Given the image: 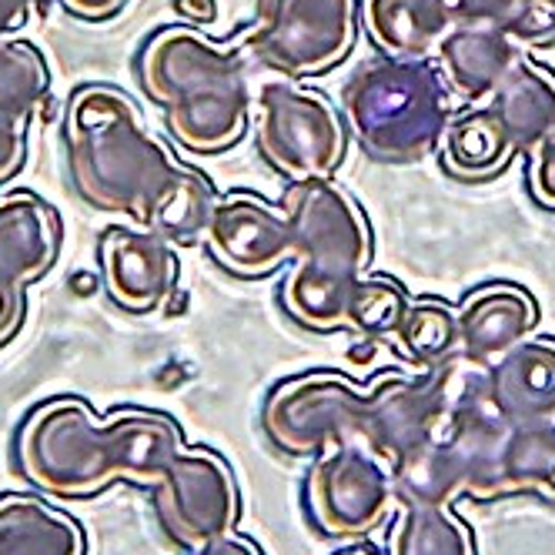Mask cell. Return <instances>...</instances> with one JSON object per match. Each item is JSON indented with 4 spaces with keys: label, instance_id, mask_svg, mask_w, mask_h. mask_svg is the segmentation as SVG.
Wrapping results in <instances>:
<instances>
[{
    "label": "cell",
    "instance_id": "obj_27",
    "mask_svg": "<svg viewBox=\"0 0 555 555\" xmlns=\"http://www.w3.org/2000/svg\"><path fill=\"white\" fill-rule=\"evenodd\" d=\"M395 555H472L468 535L442 512H415L395 532Z\"/></svg>",
    "mask_w": 555,
    "mask_h": 555
},
{
    "label": "cell",
    "instance_id": "obj_10",
    "mask_svg": "<svg viewBox=\"0 0 555 555\" xmlns=\"http://www.w3.org/2000/svg\"><path fill=\"white\" fill-rule=\"evenodd\" d=\"M211 261L242 282H261L295 258V221L288 208H274L245 191L218 197L202 234Z\"/></svg>",
    "mask_w": 555,
    "mask_h": 555
},
{
    "label": "cell",
    "instance_id": "obj_3",
    "mask_svg": "<svg viewBox=\"0 0 555 555\" xmlns=\"http://www.w3.org/2000/svg\"><path fill=\"white\" fill-rule=\"evenodd\" d=\"M64 157L81 202L98 211L144 221L184 165L141 117V107L111 85H81L64 107Z\"/></svg>",
    "mask_w": 555,
    "mask_h": 555
},
{
    "label": "cell",
    "instance_id": "obj_12",
    "mask_svg": "<svg viewBox=\"0 0 555 555\" xmlns=\"http://www.w3.org/2000/svg\"><path fill=\"white\" fill-rule=\"evenodd\" d=\"M98 264L107 298L121 311H157L178 292L175 245L144 228H107L98 242Z\"/></svg>",
    "mask_w": 555,
    "mask_h": 555
},
{
    "label": "cell",
    "instance_id": "obj_9",
    "mask_svg": "<svg viewBox=\"0 0 555 555\" xmlns=\"http://www.w3.org/2000/svg\"><path fill=\"white\" fill-rule=\"evenodd\" d=\"M64 242L61 215L30 191L0 197V348L27 314V288L54 268Z\"/></svg>",
    "mask_w": 555,
    "mask_h": 555
},
{
    "label": "cell",
    "instance_id": "obj_2",
    "mask_svg": "<svg viewBox=\"0 0 555 555\" xmlns=\"http://www.w3.org/2000/svg\"><path fill=\"white\" fill-rule=\"evenodd\" d=\"M138 85L191 154H221L248 134L255 70L237 44L224 48L188 24L162 27L138 54Z\"/></svg>",
    "mask_w": 555,
    "mask_h": 555
},
{
    "label": "cell",
    "instance_id": "obj_23",
    "mask_svg": "<svg viewBox=\"0 0 555 555\" xmlns=\"http://www.w3.org/2000/svg\"><path fill=\"white\" fill-rule=\"evenodd\" d=\"M215 205H218L215 184L202 171L184 165V171L151 205V211L144 215V221L138 228L165 237V242H171V245H191V242H202Z\"/></svg>",
    "mask_w": 555,
    "mask_h": 555
},
{
    "label": "cell",
    "instance_id": "obj_33",
    "mask_svg": "<svg viewBox=\"0 0 555 555\" xmlns=\"http://www.w3.org/2000/svg\"><path fill=\"white\" fill-rule=\"evenodd\" d=\"M354 555H359V552H354ZM362 555H369V552H362Z\"/></svg>",
    "mask_w": 555,
    "mask_h": 555
},
{
    "label": "cell",
    "instance_id": "obj_7",
    "mask_svg": "<svg viewBox=\"0 0 555 555\" xmlns=\"http://www.w3.org/2000/svg\"><path fill=\"white\" fill-rule=\"evenodd\" d=\"M251 125L268 168L292 184L332 178L345 157V125L332 101L288 77L255 81Z\"/></svg>",
    "mask_w": 555,
    "mask_h": 555
},
{
    "label": "cell",
    "instance_id": "obj_11",
    "mask_svg": "<svg viewBox=\"0 0 555 555\" xmlns=\"http://www.w3.org/2000/svg\"><path fill=\"white\" fill-rule=\"evenodd\" d=\"M157 508L165 529L181 545H208L221 539L237 515L228 465L211 452L178 455L157 482Z\"/></svg>",
    "mask_w": 555,
    "mask_h": 555
},
{
    "label": "cell",
    "instance_id": "obj_8",
    "mask_svg": "<svg viewBox=\"0 0 555 555\" xmlns=\"http://www.w3.org/2000/svg\"><path fill=\"white\" fill-rule=\"evenodd\" d=\"M264 428L271 442L288 452H311L325 442H365L369 395H359L338 375L292 378L268 399Z\"/></svg>",
    "mask_w": 555,
    "mask_h": 555
},
{
    "label": "cell",
    "instance_id": "obj_15",
    "mask_svg": "<svg viewBox=\"0 0 555 555\" xmlns=\"http://www.w3.org/2000/svg\"><path fill=\"white\" fill-rule=\"evenodd\" d=\"M522 48L512 44L499 30L452 27L435 51V67L442 70L455 98L482 104L505 85V77L522 64Z\"/></svg>",
    "mask_w": 555,
    "mask_h": 555
},
{
    "label": "cell",
    "instance_id": "obj_4",
    "mask_svg": "<svg viewBox=\"0 0 555 555\" xmlns=\"http://www.w3.org/2000/svg\"><path fill=\"white\" fill-rule=\"evenodd\" d=\"M285 208L295 221V258L278 301L308 332H341L351 295L372 261L365 211L328 178L292 184Z\"/></svg>",
    "mask_w": 555,
    "mask_h": 555
},
{
    "label": "cell",
    "instance_id": "obj_17",
    "mask_svg": "<svg viewBox=\"0 0 555 555\" xmlns=\"http://www.w3.org/2000/svg\"><path fill=\"white\" fill-rule=\"evenodd\" d=\"M362 27L385 57L431 61L452 30L439 0H362Z\"/></svg>",
    "mask_w": 555,
    "mask_h": 555
},
{
    "label": "cell",
    "instance_id": "obj_18",
    "mask_svg": "<svg viewBox=\"0 0 555 555\" xmlns=\"http://www.w3.org/2000/svg\"><path fill=\"white\" fill-rule=\"evenodd\" d=\"M502 121L515 154H532L555 138V77L529 57L486 101Z\"/></svg>",
    "mask_w": 555,
    "mask_h": 555
},
{
    "label": "cell",
    "instance_id": "obj_19",
    "mask_svg": "<svg viewBox=\"0 0 555 555\" xmlns=\"http://www.w3.org/2000/svg\"><path fill=\"white\" fill-rule=\"evenodd\" d=\"M439 157L449 175L465 181H482L512 165L515 147L495 111L482 101L462 114H452L446 138L439 144Z\"/></svg>",
    "mask_w": 555,
    "mask_h": 555
},
{
    "label": "cell",
    "instance_id": "obj_32",
    "mask_svg": "<svg viewBox=\"0 0 555 555\" xmlns=\"http://www.w3.org/2000/svg\"><path fill=\"white\" fill-rule=\"evenodd\" d=\"M175 14H181L191 24H211L218 17V0H171Z\"/></svg>",
    "mask_w": 555,
    "mask_h": 555
},
{
    "label": "cell",
    "instance_id": "obj_13",
    "mask_svg": "<svg viewBox=\"0 0 555 555\" xmlns=\"http://www.w3.org/2000/svg\"><path fill=\"white\" fill-rule=\"evenodd\" d=\"M308 505L314 522L332 535L365 532L388 505V479L359 442H345L311 468Z\"/></svg>",
    "mask_w": 555,
    "mask_h": 555
},
{
    "label": "cell",
    "instance_id": "obj_26",
    "mask_svg": "<svg viewBox=\"0 0 555 555\" xmlns=\"http://www.w3.org/2000/svg\"><path fill=\"white\" fill-rule=\"evenodd\" d=\"M405 292L399 282L391 278H362L359 288L351 295L348 314H345V328L354 335H365V338H388L399 328L402 314H405Z\"/></svg>",
    "mask_w": 555,
    "mask_h": 555
},
{
    "label": "cell",
    "instance_id": "obj_16",
    "mask_svg": "<svg viewBox=\"0 0 555 555\" xmlns=\"http://www.w3.org/2000/svg\"><path fill=\"white\" fill-rule=\"evenodd\" d=\"M492 402L512 425L555 418V341L526 338L492 365Z\"/></svg>",
    "mask_w": 555,
    "mask_h": 555
},
{
    "label": "cell",
    "instance_id": "obj_28",
    "mask_svg": "<svg viewBox=\"0 0 555 555\" xmlns=\"http://www.w3.org/2000/svg\"><path fill=\"white\" fill-rule=\"evenodd\" d=\"M27 131H30V121H24V117L0 114V188H4L27 162Z\"/></svg>",
    "mask_w": 555,
    "mask_h": 555
},
{
    "label": "cell",
    "instance_id": "obj_24",
    "mask_svg": "<svg viewBox=\"0 0 555 555\" xmlns=\"http://www.w3.org/2000/svg\"><path fill=\"white\" fill-rule=\"evenodd\" d=\"M51 70L37 44L0 37V114L34 121L48 107Z\"/></svg>",
    "mask_w": 555,
    "mask_h": 555
},
{
    "label": "cell",
    "instance_id": "obj_21",
    "mask_svg": "<svg viewBox=\"0 0 555 555\" xmlns=\"http://www.w3.org/2000/svg\"><path fill=\"white\" fill-rule=\"evenodd\" d=\"M512 489L555 495V425H512V431L502 439L492 495Z\"/></svg>",
    "mask_w": 555,
    "mask_h": 555
},
{
    "label": "cell",
    "instance_id": "obj_30",
    "mask_svg": "<svg viewBox=\"0 0 555 555\" xmlns=\"http://www.w3.org/2000/svg\"><path fill=\"white\" fill-rule=\"evenodd\" d=\"M57 4L77 21L101 24V21H111L114 14H121L128 0H57Z\"/></svg>",
    "mask_w": 555,
    "mask_h": 555
},
{
    "label": "cell",
    "instance_id": "obj_31",
    "mask_svg": "<svg viewBox=\"0 0 555 555\" xmlns=\"http://www.w3.org/2000/svg\"><path fill=\"white\" fill-rule=\"evenodd\" d=\"M37 11V0H0V37L21 34Z\"/></svg>",
    "mask_w": 555,
    "mask_h": 555
},
{
    "label": "cell",
    "instance_id": "obj_1",
    "mask_svg": "<svg viewBox=\"0 0 555 555\" xmlns=\"http://www.w3.org/2000/svg\"><path fill=\"white\" fill-rule=\"evenodd\" d=\"M27 479L57 495H88L114 479L157 486L178 459V428L147 412L101 425L77 399L34 409L17 439Z\"/></svg>",
    "mask_w": 555,
    "mask_h": 555
},
{
    "label": "cell",
    "instance_id": "obj_20",
    "mask_svg": "<svg viewBox=\"0 0 555 555\" xmlns=\"http://www.w3.org/2000/svg\"><path fill=\"white\" fill-rule=\"evenodd\" d=\"M452 27L499 30L519 48L555 44V0H439Z\"/></svg>",
    "mask_w": 555,
    "mask_h": 555
},
{
    "label": "cell",
    "instance_id": "obj_14",
    "mask_svg": "<svg viewBox=\"0 0 555 555\" xmlns=\"http://www.w3.org/2000/svg\"><path fill=\"white\" fill-rule=\"evenodd\" d=\"M459 351L468 359L495 365L512 348H519L539 325V308L529 292L508 282L475 288L455 311Z\"/></svg>",
    "mask_w": 555,
    "mask_h": 555
},
{
    "label": "cell",
    "instance_id": "obj_29",
    "mask_svg": "<svg viewBox=\"0 0 555 555\" xmlns=\"http://www.w3.org/2000/svg\"><path fill=\"white\" fill-rule=\"evenodd\" d=\"M529 184L535 202L555 211V138L529 154Z\"/></svg>",
    "mask_w": 555,
    "mask_h": 555
},
{
    "label": "cell",
    "instance_id": "obj_25",
    "mask_svg": "<svg viewBox=\"0 0 555 555\" xmlns=\"http://www.w3.org/2000/svg\"><path fill=\"white\" fill-rule=\"evenodd\" d=\"M395 348H399L405 359L412 362H431L439 365L449 354L459 351V325H455V311L446 301L422 298L409 301L399 328L391 335Z\"/></svg>",
    "mask_w": 555,
    "mask_h": 555
},
{
    "label": "cell",
    "instance_id": "obj_5",
    "mask_svg": "<svg viewBox=\"0 0 555 555\" xmlns=\"http://www.w3.org/2000/svg\"><path fill=\"white\" fill-rule=\"evenodd\" d=\"M341 107L351 134L369 154L405 165L442 144L452 121V91L435 61L382 54L348 77Z\"/></svg>",
    "mask_w": 555,
    "mask_h": 555
},
{
    "label": "cell",
    "instance_id": "obj_22",
    "mask_svg": "<svg viewBox=\"0 0 555 555\" xmlns=\"http://www.w3.org/2000/svg\"><path fill=\"white\" fill-rule=\"evenodd\" d=\"M81 529L30 499L0 502V555H81Z\"/></svg>",
    "mask_w": 555,
    "mask_h": 555
},
{
    "label": "cell",
    "instance_id": "obj_6",
    "mask_svg": "<svg viewBox=\"0 0 555 555\" xmlns=\"http://www.w3.org/2000/svg\"><path fill=\"white\" fill-rule=\"evenodd\" d=\"M359 41V0H258L255 24L237 37L255 74L301 77L338 67Z\"/></svg>",
    "mask_w": 555,
    "mask_h": 555
}]
</instances>
